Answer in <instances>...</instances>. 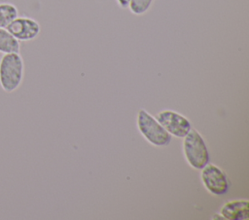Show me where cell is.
Returning <instances> with one entry per match:
<instances>
[{
  "label": "cell",
  "instance_id": "6da1fadb",
  "mask_svg": "<svg viewBox=\"0 0 249 220\" xmlns=\"http://www.w3.org/2000/svg\"><path fill=\"white\" fill-rule=\"evenodd\" d=\"M24 77V61L19 52L4 53L0 58V86L11 93L21 84Z\"/></svg>",
  "mask_w": 249,
  "mask_h": 220
},
{
  "label": "cell",
  "instance_id": "7a4b0ae2",
  "mask_svg": "<svg viewBox=\"0 0 249 220\" xmlns=\"http://www.w3.org/2000/svg\"><path fill=\"white\" fill-rule=\"evenodd\" d=\"M183 154L188 165L195 170H201L210 161L207 144L196 130L192 128L183 138Z\"/></svg>",
  "mask_w": 249,
  "mask_h": 220
},
{
  "label": "cell",
  "instance_id": "3957f363",
  "mask_svg": "<svg viewBox=\"0 0 249 220\" xmlns=\"http://www.w3.org/2000/svg\"><path fill=\"white\" fill-rule=\"evenodd\" d=\"M136 126L143 138L154 146H167L171 142V135L166 132L156 117L144 109L137 112Z\"/></svg>",
  "mask_w": 249,
  "mask_h": 220
},
{
  "label": "cell",
  "instance_id": "277c9868",
  "mask_svg": "<svg viewBox=\"0 0 249 220\" xmlns=\"http://www.w3.org/2000/svg\"><path fill=\"white\" fill-rule=\"evenodd\" d=\"M200 180L205 190L214 196L227 194L231 186L227 173L210 162L200 170Z\"/></svg>",
  "mask_w": 249,
  "mask_h": 220
},
{
  "label": "cell",
  "instance_id": "5b68a950",
  "mask_svg": "<svg viewBox=\"0 0 249 220\" xmlns=\"http://www.w3.org/2000/svg\"><path fill=\"white\" fill-rule=\"evenodd\" d=\"M156 118L171 137L183 139L192 129L191 121L183 114L172 110H160Z\"/></svg>",
  "mask_w": 249,
  "mask_h": 220
},
{
  "label": "cell",
  "instance_id": "8992f818",
  "mask_svg": "<svg viewBox=\"0 0 249 220\" xmlns=\"http://www.w3.org/2000/svg\"><path fill=\"white\" fill-rule=\"evenodd\" d=\"M6 28L19 42L32 41L41 32L39 22L28 16H17Z\"/></svg>",
  "mask_w": 249,
  "mask_h": 220
},
{
  "label": "cell",
  "instance_id": "52a82bcc",
  "mask_svg": "<svg viewBox=\"0 0 249 220\" xmlns=\"http://www.w3.org/2000/svg\"><path fill=\"white\" fill-rule=\"evenodd\" d=\"M220 215L227 220H246L249 218L248 200H231L225 203L220 209Z\"/></svg>",
  "mask_w": 249,
  "mask_h": 220
},
{
  "label": "cell",
  "instance_id": "ba28073f",
  "mask_svg": "<svg viewBox=\"0 0 249 220\" xmlns=\"http://www.w3.org/2000/svg\"><path fill=\"white\" fill-rule=\"evenodd\" d=\"M20 50V42L18 41L8 30L7 28H0V52L11 53V52H19Z\"/></svg>",
  "mask_w": 249,
  "mask_h": 220
},
{
  "label": "cell",
  "instance_id": "9c48e42d",
  "mask_svg": "<svg viewBox=\"0 0 249 220\" xmlns=\"http://www.w3.org/2000/svg\"><path fill=\"white\" fill-rule=\"evenodd\" d=\"M17 16H18V10L14 4L0 3V28H6Z\"/></svg>",
  "mask_w": 249,
  "mask_h": 220
},
{
  "label": "cell",
  "instance_id": "30bf717a",
  "mask_svg": "<svg viewBox=\"0 0 249 220\" xmlns=\"http://www.w3.org/2000/svg\"><path fill=\"white\" fill-rule=\"evenodd\" d=\"M153 2L154 0H130L127 8L134 16H142L150 10Z\"/></svg>",
  "mask_w": 249,
  "mask_h": 220
},
{
  "label": "cell",
  "instance_id": "8fae6325",
  "mask_svg": "<svg viewBox=\"0 0 249 220\" xmlns=\"http://www.w3.org/2000/svg\"><path fill=\"white\" fill-rule=\"evenodd\" d=\"M116 2L121 9H127L130 0H116Z\"/></svg>",
  "mask_w": 249,
  "mask_h": 220
}]
</instances>
